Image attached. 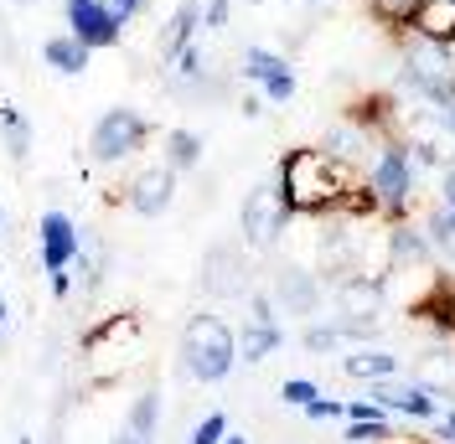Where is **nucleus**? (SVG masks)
<instances>
[{
	"label": "nucleus",
	"mask_w": 455,
	"mask_h": 444,
	"mask_svg": "<svg viewBox=\"0 0 455 444\" xmlns=\"http://www.w3.org/2000/svg\"><path fill=\"white\" fill-rule=\"evenodd\" d=\"M275 186H280L284 207L295 218H326V212L347 207L352 192H363L357 186V170L341 166L337 155H326L321 145H311V150H284Z\"/></svg>",
	"instance_id": "1"
},
{
	"label": "nucleus",
	"mask_w": 455,
	"mask_h": 444,
	"mask_svg": "<svg viewBox=\"0 0 455 444\" xmlns=\"http://www.w3.org/2000/svg\"><path fill=\"white\" fill-rule=\"evenodd\" d=\"M233 361H238V336L228 326L223 315H192L187 321V331H181V367H187V377H197V383H223L228 372H233Z\"/></svg>",
	"instance_id": "2"
},
{
	"label": "nucleus",
	"mask_w": 455,
	"mask_h": 444,
	"mask_svg": "<svg viewBox=\"0 0 455 444\" xmlns=\"http://www.w3.org/2000/svg\"><path fill=\"white\" fill-rule=\"evenodd\" d=\"M363 186H368L378 212L403 218V207H409V196H414V155H409L403 139H383V145H378V155H372Z\"/></svg>",
	"instance_id": "3"
},
{
	"label": "nucleus",
	"mask_w": 455,
	"mask_h": 444,
	"mask_svg": "<svg viewBox=\"0 0 455 444\" xmlns=\"http://www.w3.org/2000/svg\"><path fill=\"white\" fill-rule=\"evenodd\" d=\"M145 139H150V119L135 109H104L93 119V130H88V161L93 166H119V161H130L135 150H145Z\"/></svg>",
	"instance_id": "4"
},
{
	"label": "nucleus",
	"mask_w": 455,
	"mask_h": 444,
	"mask_svg": "<svg viewBox=\"0 0 455 444\" xmlns=\"http://www.w3.org/2000/svg\"><path fill=\"white\" fill-rule=\"evenodd\" d=\"M290 207H284L280 186L269 181V186H254V192L243 196V207H238V222H243V243L249 249H275L280 243V233L290 227Z\"/></svg>",
	"instance_id": "5"
},
{
	"label": "nucleus",
	"mask_w": 455,
	"mask_h": 444,
	"mask_svg": "<svg viewBox=\"0 0 455 444\" xmlns=\"http://www.w3.org/2000/svg\"><path fill=\"white\" fill-rule=\"evenodd\" d=\"M78 243H84V227L68 218V212L47 207V212L36 218V249H42V274H68V269H73V258H78Z\"/></svg>",
	"instance_id": "6"
},
{
	"label": "nucleus",
	"mask_w": 455,
	"mask_h": 444,
	"mask_svg": "<svg viewBox=\"0 0 455 444\" xmlns=\"http://www.w3.org/2000/svg\"><path fill=\"white\" fill-rule=\"evenodd\" d=\"M62 16H68V31L88 42L93 52L99 47H119V36H124V21L114 16L104 0H62Z\"/></svg>",
	"instance_id": "7"
},
{
	"label": "nucleus",
	"mask_w": 455,
	"mask_h": 444,
	"mask_svg": "<svg viewBox=\"0 0 455 444\" xmlns=\"http://www.w3.org/2000/svg\"><path fill=\"white\" fill-rule=\"evenodd\" d=\"M124 202H130V212H140V218H161L171 202H176V170L166 161H156V166H140L130 176V186H124Z\"/></svg>",
	"instance_id": "8"
},
{
	"label": "nucleus",
	"mask_w": 455,
	"mask_h": 444,
	"mask_svg": "<svg viewBox=\"0 0 455 444\" xmlns=\"http://www.w3.org/2000/svg\"><path fill=\"white\" fill-rule=\"evenodd\" d=\"M202 289L207 295H243L249 289V258L233 249V243H218V249H207L202 258Z\"/></svg>",
	"instance_id": "9"
},
{
	"label": "nucleus",
	"mask_w": 455,
	"mask_h": 444,
	"mask_svg": "<svg viewBox=\"0 0 455 444\" xmlns=\"http://www.w3.org/2000/svg\"><path fill=\"white\" fill-rule=\"evenodd\" d=\"M331 300H337L341 315L352 321H378V305H383V279L372 274H341L331 284Z\"/></svg>",
	"instance_id": "10"
},
{
	"label": "nucleus",
	"mask_w": 455,
	"mask_h": 444,
	"mask_svg": "<svg viewBox=\"0 0 455 444\" xmlns=\"http://www.w3.org/2000/svg\"><path fill=\"white\" fill-rule=\"evenodd\" d=\"M275 300H280L284 315H315L321 310V279L311 269H280L275 274Z\"/></svg>",
	"instance_id": "11"
},
{
	"label": "nucleus",
	"mask_w": 455,
	"mask_h": 444,
	"mask_svg": "<svg viewBox=\"0 0 455 444\" xmlns=\"http://www.w3.org/2000/svg\"><path fill=\"white\" fill-rule=\"evenodd\" d=\"M372 145H378V135H372L368 124H357L352 114H347V119H337V124L326 130V139H321V150H326V155H337L341 166H357Z\"/></svg>",
	"instance_id": "12"
},
{
	"label": "nucleus",
	"mask_w": 455,
	"mask_h": 444,
	"mask_svg": "<svg viewBox=\"0 0 455 444\" xmlns=\"http://www.w3.org/2000/svg\"><path fill=\"white\" fill-rule=\"evenodd\" d=\"M378 408H394V414H409V418H435V392L419 388V383H409V388H394L388 377L383 383H372L368 392Z\"/></svg>",
	"instance_id": "13"
},
{
	"label": "nucleus",
	"mask_w": 455,
	"mask_h": 444,
	"mask_svg": "<svg viewBox=\"0 0 455 444\" xmlns=\"http://www.w3.org/2000/svg\"><path fill=\"white\" fill-rule=\"evenodd\" d=\"M197 31H202V0H176L166 31H161V57L171 62L176 52H187L197 42Z\"/></svg>",
	"instance_id": "14"
},
{
	"label": "nucleus",
	"mask_w": 455,
	"mask_h": 444,
	"mask_svg": "<svg viewBox=\"0 0 455 444\" xmlns=\"http://www.w3.org/2000/svg\"><path fill=\"white\" fill-rule=\"evenodd\" d=\"M88 57H93V47L78 42L73 31H57V36L42 42V62H47L52 73H62V78H78V73L88 67Z\"/></svg>",
	"instance_id": "15"
},
{
	"label": "nucleus",
	"mask_w": 455,
	"mask_h": 444,
	"mask_svg": "<svg viewBox=\"0 0 455 444\" xmlns=\"http://www.w3.org/2000/svg\"><path fill=\"white\" fill-rule=\"evenodd\" d=\"M414 321H429L435 331H445L455 341V279L451 274H440L429 284V295L414 305Z\"/></svg>",
	"instance_id": "16"
},
{
	"label": "nucleus",
	"mask_w": 455,
	"mask_h": 444,
	"mask_svg": "<svg viewBox=\"0 0 455 444\" xmlns=\"http://www.w3.org/2000/svg\"><path fill=\"white\" fill-rule=\"evenodd\" d=\"M414 383H419V388H429L435 398H455V352H451V346H435V352H425V357H419V367H414Z\"/></svg>",
	"instance_id": "17"
},
{
	"label": "nucleus",
	"mask_w": 455,
	"mask_h": 444,
	"mask_svg": "<svg viewBox=\"0 0 455 444\" xmlns=\"http://www.w3.org/2000/svg\"><path fill=\"white\" fill-rule=\"evenodd\" d=\"M409 31H419V36H429V42L455 47V0H419V11H414Z\"/></svg>",
	"instance_id": "18"
},
{
	"label": "nucleus",
	"mask_w": 455,
	"mask_h": 444,
	"mask_svg": "<svg viewBox=\"0 0 455 444\" xmlns=\"http://www.w3.org/2000/svg\"><path fill=\"white\" fill-rule=\"evenodd\" d=\"M280 346H284L280 321H249L238 331V361H264V357H275Z\"/></svg>",
	"instance_id": "19"
},
{
	"label": "nucleus",
	"mask_w": 455,
	"mask_h": 444,
	"mask_svg": "<svg viewBox=\"0 0 455 444\" xmlns=\"http://www.w3.org/2000/svg\"><path fill=\"white\" fill-rule=\"evenodd\" d=\"M0 139H5V155L21 166L31 155V119L16 104H0Z\"/></svg>",
	"instance_id": "20"
},
{
	"label": "nucleus",
	"mask_w": 455,
	"mask_h": 444,
	"mask_svg": "<svg viewBox=\"0 0 455 444\" xmlns=\"http://www.w3.org/2000/svg\"><path fill=\"white\" fill-rule=\"evenodd\" d=\"M341 372L347 377H357V383H383V377H394L398 372V357H388V352H357V357L341 361Z\"/></svg>",
	"instance_id": "21"
},
{
	"label": "nucleus",
	"mask_w": 455,
	"mask_h": 444,
	"mask_svg": "<svg viewBox=\"0 0 455 444\" xmlns=\"http://www.w3.org/2000/svg\"><path fill=\"white\" fill-rule=\"evenodd\" d=\"M202 161V135L192 130H166V166L181 176V170H197Z\"/></svg>",
	"instance_id": "22"
},
{
	"label": "nucleus",
	"mask_w": 455,
	"mask_h": 444,
	"mask_svg": "<svg viewBox=\"0 0 455 444\" xmlns=\"http://www.w3.org/2000/svg\"><path fill=\"white\" fill-rule=\"evenodd\" d=\"M249 83H269V78H280V73H290V62H284L280 52H269V47H243V67H238Z\"/></svg>",
	"instance_id": "23"
},
{
	"label": "nucleus",
	"mask_w": 455,
	"mask_h": 444,
	"mask_svg": "<svg viewBox=\"0 0 455 444\" xmlns=\"http://www.w3.org/2000/svg\"><path fill=\"white\" fill-rule=\"evenodd\" d=\"M124 429H135L140 440H156V429H161V392L145 388L135 403H130V418H124Z\"/></svg>",
	"instance_id": "24"
},
{
	"label": "nucleus",
	"mask_w": 455,
	"mask_h": 444,
	"mask_svg": "<svg viewBox=\"0 0 455 444\" xmlns=\"http://www.w3.org/2000/svg\"><path fill=\"white\" fill-rule=\"evenodd\" d=\"M394 440V424L378 414V418H352L347 424V444H388Z\"/></svg>",
	"instance_id": "25"
},
{
	"label": "nucleus",
	"mask_w": 455,
	"mask_h": 444,
	"mask_svg": "<svg viewBox=\"0 0 455 444\" xmlns=\"http://www.w3.org/2000/svg\"><path fill=\"white\" fill-rule=\"evenodd\" d=\"M368 5L388 31H403L409 21H414V11H419V0H368Z\"/></svg>",
	"instance_id": "26"
},
{
	"label": "nucleus",
	"mask_w": 455,
	"mask_h": 444,
	"mask_svg": "<svg viewBox=\"0 0 455 444\" xmlns=\"http://www.w3.org/2000/svg\"><path fill=\"white\" fill-rule=\"evenodd\" d=\"M429 249H445L455 258V207H440L429 218Z\"/></svg>",
	"instance_id": "27"
},
{
	"label": "nucleus",
	"mask_w": 455,
	"mask_h": 444,
	"mask_svg": "<svg viewBox=\"0 0 455 444\" xmlns=\"http://www.w3.org/2000/svg\"><path fill=\"white\" fill-rule=\"evenodd\" d=\"M315 392H321V388H315L311 377H290V383H280V403H290V408H306Z\"/></svg>",
	"instance_id": "28"
},
{
	"label": "nucleus",
	"mask_w": 455,
	"mask_h": 444,
	"mask_svg": "<svg viewBox=\"0 0 455 444\" xmlns=\"http://www.w3.org/2000/svg\"><path fill=\"white\" fill-rule=\"evenodd\" d=\"M223 434H228V414H207L197 429H192L187 444H223Z\"/></svg>",
	"instance_id": "29"
},
{
	"label": "nucleus",
	"mask_w": 455,
	"mask_h": 444,
	"mask_svg": "<svg viewBox=\"0 0 455 444\" xmlns=\"http://www.w3.org/2000/svg\"><path fill=\"white\" fill-rule=\"evenodd\" d=\"M341 341H347V336L337 331V321H331V326H311V331H306V352H337Z\"/></svg>",
	"instance_id": "30"
},
{
	"label": "nucleus",
	"mask_w": 455,
	"mask_h": 444,
	"mask_svg": "<svg viewBox=\"0 0 455 444\" xmlns=\"http://www.w3.org/2000/svg\"><path fill=\"white\" fill-rule=\"evenodd\" d=\"M259 93H264V104H290V99H295V67L280 73V78H269Z\"/></svg>",
	"instance_id": "31"
},
{
	"label": "nucleus",
	"mask_w": 455,
	"mask_h": 444,
	"mask_svg": "<svg viewBox=\"0 0 455 444\" xmlns=\"http://www.w3.org/2000/svg\"><path fill=\"white\" fill-rule=\"evenodd\" d=\"M347 414V403H337V398H321L315 392L311 403H306V418H315V424H326V418H341Z\"/></svg>",
	"instance_id": "32"
},
{
	"label": "nucleus",
	"mask_w": 455,
	"mask_h": 444,
	"mask_svg": "<svg viewBox=\"0 0 455 444\" xmlns=\"http://www.w3.org/2000/svg\"><path fill=\"white\" fill-rule=\"evenodd\" d=\"M202 27L223 31L228 27V0H202Z\"/></svg>",
	"instance_id": "33"
},
{
	"label": "nucleus",
	"mask_w": 455,
	"mask_h": 444,
	"mask_svg": "<svg viewBox=\"0 0 455 444\" xmlns=\"http://www.w3.org/2000/svg\"><path fill=\"white\" fill-rule=\"evenodd\" d=\"M104 5H109L119 21H135V16H145V11H150V0H104Z\"/></svg>",
	"instance_id": "34"
},
{
	"label": "nucleus",
	"mask_w": 455,
	"mask_h": 444,
	"mask_svg": "<svg viewBox=\"0 0 455 444\" xmlns=\"http://www.w3.org/2000/svg\"><path fill=\"white\" fill-rule=\"evenodd\" d=\"M238 114H243V119H259V114H264V93H243V99H238Z\"/></svg>",
	"instance_id": "35"
},
{
	"label": "nucleus",
	"mask_w": 455,
	"mask_h": 444,
	"mask_svg": "<svg viewBox=\"0 0 455 444\" xmlns=\"http://www.w3.org/2000/svg\"><path fill=\"white\" fill-rule=\"evenodd\" d=\"M47 284H52V300H68L73 295V269L68 274H47Z\"/></svg>",
	"instance_id": "36"
},
{
	"label": "nucleus",
	"mask_w": 455,
	"mask_h": 444,
	"mask_svg": "<svg viewBox=\"0 0 455 444\" xmlns=\"http://www.w3.org/2000/svg\"><path fill=\"white\" fill-rule=\"evenodd\" d=\"M388 414V408H378V403H347V418H378Z\"/></svg>",
	"instance_id": "37"
},
{
	"label": "nucleus",
	"mask_w": 455,
	"mask_h": 444,
	"mask_svg": "<svg viewBox=\"0 0 455 444\" xmlns=\"http://www.w3.org/2000/svg\"><path fill=\"white\" fill-rule=\"evenodd\" d=\"M440 192H445V207H455V161L445 166V176H440Z\"/></svg>",
	"instance_id": "38"
},
{
	"label": "nucleus",
	"mask_w": 455,
	"mask_h": 444,
	"mask_svg": "<svg viewBox=\"0 0 455 444\" xmlns=\"http://www.w3.org/2000/svg\"><path fill=\"white\" fill-rule=\"evenodd\" d=\"M435 114H440V124H445V135L455 139V99H451V104H445V109H435Z\"/></svg>",
	"instance_id": "39"
},
{
	"label": "nucleus",
	"mask_w": 455,
	"mask_h": 444,
	"mask_svg": "<svg viewBox=\"0 0 455 444\" xmlns=\"http://www.w3.org/2000/svg\"><path fill=\"white\" fill-rule=\"evenodd\" d=\"M109 444H150V440H140V434H135V429H119V434H114Z\"/></svg>",
	"instance_id": "40"
},
{
	"label": "nucleus",
	"mask_w": 455,
	"mask_h": 444,
	"mask_svg": "<svg viewBox=\"0 0 455 444\" xmlns=\"http://www.w3.org/2000/svg\"><path fill=\"white\" fill-rule=\"evenodd\" d=\"M440 440H455V408L445 414V424H440Z\"/></svg>",
	"instance_id": "41"
},
{
	"label": "nucleus",
	"mask_w": 455,
	"mask_h": 444,
	"mask_svg": "<svg viewBox=\"0 0 455 444\" xmlns=\"http://www.w3.org/2000/svg\"><path fill=\"white\" fill-rule=\"evenodd\" d=\"M223 444H249V440H243V434H233V429H228V434H223Z\"/></svg>",
	"instance_id": "42"
},
{
	"label": "nucleus",
	"mask_w": 455,
	"mask_h": 444,
	"mask_svg": "<svg viewBox=\"0 0 455 444\" xmlns=\"http://www.w3.org/2000/svg\"><path fill=\"white\" fill-rule=\"evenodd\" d=\"M0 331H5V300H0Z\"/></svg>",
	"instance_id": "43"
},
{
	"label": "nucleus",
	"mask_w": 455,
	"mask_h": 444,
	"mask_svg": "<svg viewBox=\"0 0 455 444\" xmlns=\"http://www.w3.org/2000/svg\"><path fill=\"white\" fill-rule=\"evenodd\" d=\"M16 444H31V434H21V440H16Z\"/></svg>",
	"instance_id": "44"
},
{
	"label": "nucleus",
	"mask_w": 455,
	"mask_h": 444,
	"mask_svg": "<svg viewBox=\"0 0 455 444\" xmlns=\"http://www.w3.org/2000/svg\"><path fill=\"white\" fill-rule=\"evenodd\" d=\"M0 227H5V207H0Z\"/></svg>",
	"instance_id": "45"
},
{
	"label": "nucleus",
	"mask_w": 455,
	"mask_h": 444,
	"mask_svg": "<svg viewBox=\"0 0 455 444\" xmlns=\"http://www.w3.org/2000/svg\"><path fill=\"white\" fill-rule=\"evenodd\" d=\"M16 5H31V0H16Z\"/></svg>",
	"instance_id": "46"
},
{
	"label": "nucleus",
	"mask_w": 455,
	"mask_h": 444,
	"mask_svg": "<svg viewBox=\"0 0 455 444\" xmlns=\"http://www.w3.org/2000/svg\"><path fill=\"white\" fill-rule=\"evenodd\" d=\"M254 5H264V0H254Z\"/></svg>",
	"instance_id": "47"
},
{
	"label": "nucleus",
	"mask_w": 455,
	"mask_h": 444,
	"mask_svg": "<svg viewBox=\"0 0 455 444\" xmlns=\"http://www.w3.org/2000/svg\"><path fill=\"white\" fill-rule=\"evenodd\" d=\"M306 5H315V0H306Z\"/></svg>",
	"instance_id": "48"
}]
</instances>
